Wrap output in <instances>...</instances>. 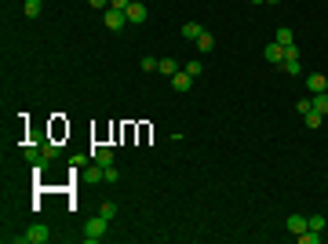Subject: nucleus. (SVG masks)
<instances>
[{"label": "nucleus", "instance_id": "f257e3e1", "mask_svg": "<svg viewBox=\"0 0 328 244\" xmlns=\"http://www.w3.org/2000/svg\"><path fill=\"white\" fill-rule=\"evenodd\" d=\"M51 240V230L44 222H33L26 233H19V244H48Z\"/></svg>", "mask_w": 328, "mask_h": 244}, {"label": "nucleus", "instance_id": "f03ea898", "mask_svg": "<svg viewBox=\"0 0 328 244\" xmlns=\"http://www.w3.org/2000/svg\"><path fill=\"white\" fill-rule=\"evenodd\" d=\"M106 222H110V219H102V215L88 219V222H84V240H88V244H99V240L106 237Z\"/></svg>", "mask_w": 328, "mask_h": 244}, {"label": "nucleus", "instance_id": "7ed1b4c3", "mask_svg": "<svg viewBox=\"0 0 328 244\" xmlns=\"http://www.w3.org/2000/svg\"><path fill=\"white\" fill-rule=\"evenodd\" d=\"M102 22H106V29H113V33H117V29H124L128 15H124V11H117V8H106V11H102Z\"/></svg>", "mask_w": 328, "mask_h": 244}, {"label": "nucleus", "instance_id": "20e7f679", "mask_svg": "<svg viewBox=\"0 0 328 244\" xmlns=\"http://www.w3.org/2000/svg\"><path fill=\"white\" fill-rule=\"evenodd\" d=\"M306 91H310V95H321V91H328V80H324V73H310V77H306Z\"/></svg>", "mask_w": 328, "mask_h": 244}, {"label": "nucleus", "instance_id": "39448f33", "mask_svg": "<svg viewBox=\"0 0 328 244\" xmlns=\"http://www.w3.org/2000/svg\"><path fill=\"white\" fill-rule=\"evenodd\" d=\"M124 15H128V22H132V26H139V22H146V15H150V11H146V4H135V0H132Z\"/></svg>", "mask_w": 328, "mask_h": 244}, {"label": "nucleus", "instance_id": "423d86ee", "mask_svg": "<svg viewBox=\"0 0 328 244\" xmlns=\"http://www.w3.org/2000/svg\"><path fill=\"white\" fill-rule=\"evenodd\" d=\"M92 160H95L99 168H110L113 164V149L110 146H99V149H92Z\"/></svg>", "mask_w": 328, "mask_h": 244}, {"label": "nucleus", "instance_id": "0eeeda50", "mask_svg": "<svg viewBox=\"0 0 328 244\" xmlns=\"http://www.w3.org/2000/svg\"><path fill=\"white\" fill-rule=\"evenodd\" d=\"M266 59H270V66H281L284 62V48L277 44V40H270V44H266V51H263Z\"/></svg>", "mask_w": 328, "mask_h": 244}, {"label": "nucleus", "instance_id": "6e6552de", "mask_svg": "<svg viewBox=\"0 0 328 244\" xmlns=\"http://www.w3.org/2000/svg\"><path fill=\"white\" fill-rule=\"evenodd\" d=\"M172 88H175V91H190V88H193V77H190L186 69H179V73L172 77Z\"/></svg>", "mask_w": 328, "mask_h": 244}, {"label": "nucleus", "instance_id": "1a4fd4ad", "mask_svg": "<svg viewBox=\"0 0 328 244\" xmlns=\"http://www.w3.org/2000/svg\"><path fill=\"white\" fill-rule=\"evenodd\" d=\"M274 40H277V44H281V48H288V44H296V33H292L288 26H281V29L274 33Z\"/></svg>", "mask_w": 328, "mask_h": 244}, {"label": "nucleus", "instance_id": "9d476101", "mask_svg": "<svg viewBox=\"0 0 328 244\" xmlns=\"http://www.w3.org/2000/svg\"><path fill=\"white\" fill-rule=\"evenodd\" d=\"M288 230L299 237L303 230H310V222H306V215H288Z\"/></svg>", "mask_w": 328, "mask_h": 244}, {"label": "nucleus", "instance_id": "9b49d317", "mask_svg": "<svg viewBox=\"0 0 328 244\" xmlns=\"http://www.w3.org/2000/svg\"><path fill=\"white\" fill-rule=\"evenodd\" d=\"M201 33H204V26H201V22H186V26H183V36H186V40H193V44H197V36H201Z\"/></svg>", "mask_w": 328, "mask_h": 244}, {"label": "nucleus", "instance_id": "f8f14e48", "mask_svg": "<svg viewBox=\"0 0 328 244\" xmlns=\"http://www.w3.org/2000/svg\"><path fill=\"white\" fill-rule=\"evenodd\" d=\"M22 11H26V18H37L40 11H44V0H26V8H22Z\"/></svg>", "mask_w": 328, "mask_h": 244}, {"label": "nucleus", "instance_id": "ddd939ff", "mask_svg": "<svg viewBox=\"0 0 328 244\" xmlns=\"http://www.w3.org/2000/svg\"><path fill=\"white\" fill-rule=\"evenodd\" d=\"M314 99V109L321 113V117H328V91H321V95H310Z\"/></svg>", "mask_w": 328, "mask_h": 244}, {"label": "nucleus", "instance_id": "4468645a", "mask_svg": "<svg viewBox=\"0 0 328 244\" xmlns=\"http://www.w3.org/2000/svg\"><path fill=\"white\" fill-rule=\"evenodd\" d=\"M212 48H215V36L212 33H201L197 36V51H212Z\"/></svg>", "mask_w": 328, "mask_h": 244}, {"label": "nucleus", "instance_id": "2eb2a0df", "mask_svg": "<svg viewBox=\"0 0 328 244\" xmlns=\"http://www.w3.org/2000/svg\"><path fill=\"white\" fill-rule=\"evenodd\" d=\"M160 73H164V77H175V73H179V62H175V59H160Z\"/></svg>", "mask_w": 328, "mask_h": 244}, {"label": "nucleus", "instance_id": "dca6fc26", "mask_svg": "<svg viewBox=\"0 0 328 244\" xmlns=\"http://www.w3.org/2000/svg\"><path fill=\"white\" fill-rule=\"evenodd\" d=\"M281 73H288V77H299V59H284V62H281Z\"/></svg>", "mask_w": 328, "mask_h": 244}, {"label": "nucleus", "instance_id": "f3484780", "mask_svg": "<svg viewBox=\"0 0 328 244\" xmlns=\"http://www.w3.org/2000/svg\"><path fill=\"white\" fill-rule=\"evenodd\" d=\"M99 215H102V219H113V215H117V200H102V204H99Z\"/></svg>", "mask_w": 328, "mask_h": 244}, {"label": "nucleus", "instance_id": "a211bd4d", "mask_svg": "<svg viewBox=\"0 0 328 244\" xmlns=\"http://www.w3.org/2000/svg\"><path fill=\"white\" fill-rule=\"evenodd\" d=\"M317 240H321L317 230H303V233H299V244H317Z\"/></svg>", "mask_w": 328, "mask_h": 244}, {"label": "nucleus", "instance_id": "6ab92c4d", "mask_svg": "<svg viewBox=\"0 0 328 244\" xmlns=\"http://www.w3.org/2000/svg\"><path fill=\"white\" fill-rule=\"evenodd\" d=\"M321 120H324V117H321L317 109H310V113H306V128H321Z\"/></svg>", "mask_w": 328, "mask_h": 244}, {"label": "nucleus", "instance_id": "aec40b11", "mask_svg": "<svg viewBox=\"0 0 328 244\" xmlns=\"http://www.w3.org/2000/svg\"><path fill=\"white\" fill-rule=\"evenodd\" d=\"M117 179H120V172H117L113 164H110V168H102V182H117Z\"/></svg>", "mask_w": 328, "mask_h": 244}, {"label": "nucleus", "instance_id": "412c9836", "mask_svg": "<svg viewBox=\"0 0 328 244\" xmlns=\"http://www.w3.org/2000/svg\"><path fill=\"white\" fill-rule=\"evenodd\" d=\"M142 69H146V73H157V69H160V59H142Z\"/></svg>", "mask_w": 328, "mask_h": 244}, {"label": "nucleus", "instance_id": "4be33fe9", "mask_svg": "<svg viewBox=\"0 0 328 244\" xmlns=\"http://www.w3.org/2000/svg\"><path fill=\"white\" fill-rule=\"evenodd\" d=\"M201 69H204V66H201L197 59H190V62H186V73H190V77H201Z\"/></svg>", "mask_w": 328, "mask_h": 244}, {"label": "nucleus", "instance_id": "5701e85b", "mask_svg": "<svg viewBox=\"0 0 328 244\" xmlns=\"http://www.w3.org/2000/svg\"><path fill=\"white\" fill-rule=\"evenodd\" d=\"M44 157L55 160V157H59V146H55V142H44Z\"/></svg>", "mask_w": 328, "mask_h": 244}, {"label": "nucleus", "instance_id": "b1692460", "mask_svg": "<svg viewBox=\"0 0 328 244\" xmlns=\"http://www.w3.org/2000/svg\"><path fill=\"white\" fill-rule=\"evenodd\" d=\"M306 222H310V230H317V233H321V230H324V219H321V215H310V219H306Z\"/></svg>", "mask_w": 328, "mask_h": 244}, {"label": "nucleus", "instance_id": "393cba45", "mask_svg": "<svg viewBox=\"0 0 328 244\" xmlns=\"http://www.w3.org/2000/svg\"><path fill=\"white\" fill-rule=\"evenodd\" d=\"M310 109H314V99H299V113H303V117H306V113H310Z\"/></svg>", "mask_w": 328, "mask_h": 244}, {"label": "nucleus", "instance_id": "a878e982", "mask_svg": "<svg viewBox=\"0 0 328 244\" xmlns=\"http://www.w3.org/2000/svg\"><path fill=\"white\" fill-rule=\"evenodd\" d=\"M128 4L132 0H110V8H117V11H128Z\"/></svg>", "mask_w": 328, "mask_h": 244}, {"label": "nucleus", "instance_id": "bb28decb", "mask_svg": "<svg viewBox=\"0 0 328 244\" xmlns=\"http://www.w3.org/2000/svg\"><path fill=\"white\" fill-rule=\"evenodd\" d=\"M88 4H92L95 11H106V8H110V0H88Z\"/></svg>", "mask_w": 328, "mask_h": 244}, {"label": "nucleus", "instance_id": "cd10ccee", "mask_svg": "<svg viewBox=\"0 0 328 244\" xmlns=\"http://www.w3.org/2000/svg\"><path fill=\"white\" fill-rule=\"evenodd\" d=\"M248 4H266V0H248Z\"/></svg>", "mask_w": 328, "mask_h": 244}, {"label": "nucleus", "instance_id": "c85d7f7f", "mask_svg": "<svg viewBox=\"0 0 328 244\" xmlns=\"http://www.w3.org/2000/svg\"><path fill=\"white\" fill-rule=\"evenodd\" d=\"M266 4H281V0H266Z\"/></svg>", "mask_w": 328, "mask_h": 244}]
</instances>
